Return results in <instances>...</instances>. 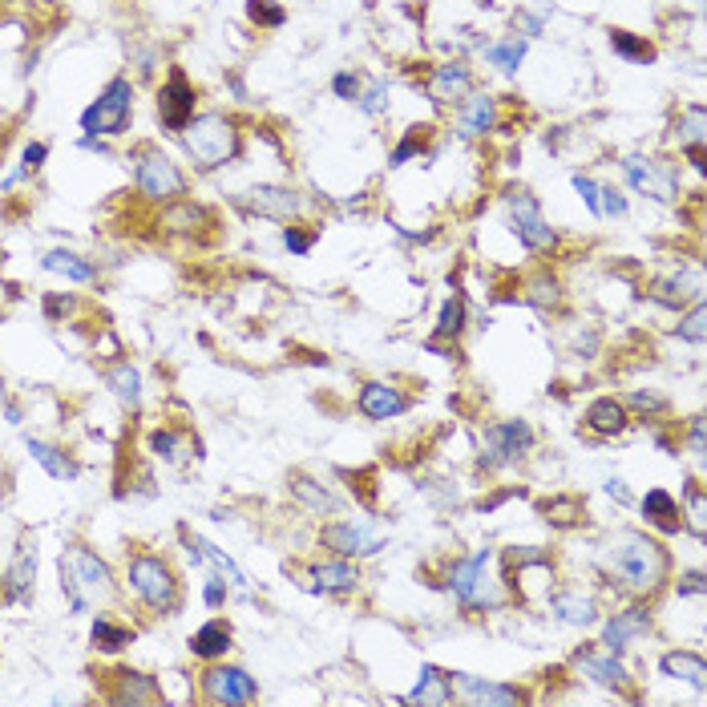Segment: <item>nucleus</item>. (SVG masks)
Instances as JSON below:
<instances>
[{
  "label": "nucleus",
  "instance_id": "obj_9",
  "mask_svg": "<svg viewBox=\"0 0 707 707\" xmlns=\"http://www.w3.org/2000/svg\"><path fill=\"white\" fill-rule=\"evenodd\" d=\"M202 695H207V703H219V707H239L259 695V683L243 667H211L202 675Z\"/></svg>",
  "mask_w": 707,
  "mask_h": 707
},
{
  "label": "nucleus",
  "instance_id": "obj_58",
  "mask_svg": "<svg viewBox=\"0 0 707 707\" xmlns=\"http://www.w3.org/2000/svg\"><path fill=\"white\" fill-rule=\"evenodd\" d=\"M606 493H611V497H619V501H631V493H627V485H623L619 477H611V481H606Z\"/></svg>",
  "mask_w": 707,
  "mask_h": 707
},
{
  "label": "nucleus",
  "instance_id": "obj_31",
  "mask_svg": "<svg viewBox=\"0 0 707 707\" xmlns=\"http://www.w3.org/2000/svg\"><path fill=\"white\" fill-rule=\"evenodd\" d=\"M360 582V570L348 562H320L312 570V586L316 590H352Z\"/></svg>",
  "mask_w": 707,
  "mask_h": 707
},
{
  "label": "nucleus",
  "instance_id": "obj_56",
  "mask_svg": "<svg viewBox=\"0 0 707 707\" xmlns=\"http://www.w3.org/2000/svg\"><path fill=\"white\" fill-rule=\"evenodd\" d=\"M699 590H703V574H699V570H691V574L679 582V594H699Z\"/></svg>",
  "mask_w": 707,
  "mask_h": 707
},
{
  "label": "nucleus",
  "instance_id": "obj_16",
  "mask_svg": "<svg viewBox=\"0 0 707 707\" xmlns=\"http://www.w3.org/2000/svg\"><path fill=\"white\" fill-rule=\"evenodd\" d=\"M461 691L465 703H522L526 695L518 687H501V683H489V679H477V675H449Z\"/></svg>",
  "mask_w": 707,
  "mask_h": 707
},
{
  "label": "nucleus",
  "instance_id": "obj_50",
  "mask_svg": "<svg viewBox=\"0 0 707 707\" xmlns=\"http://www.w3.org/2000/svg\"><path fill=\"white\" fill-rule=\"evenodd\" d=\"M421 146H425V134H421V126H413V134H409V138H404V142H400V146L392 150V166L409 162V158H413V154H417Z\"/></svg>",
  "mask_w": 707,
  "mask_h": 707
},
{
  "label": "nucleus",
  "instance_id": "obj_17",
  "mask_svg": "<svg viewBox=\"0 0 707 707\" xmlns=\"http://www.w3.org/2000/svg\"><path fill=\"white\" fill-rule=\"evenodd\" d=\"M643 518H647L655 530H663V534H679V530H683V510H679V501H675L667 489H651V493L643 497Z\"/></svg>",
  "mask_w": 707,
  "mask_h": 707
},
{
  "label": "nucleus",
  "instance_id": "obj_55",
  "mask_svg": "<svg viewBox=\"0 0 707 707\" xmlns=\"http://www.w3.org/2000/svg\"><path fill=\"white\" fill-rule=\"evenodd\" d=\"M202 598H207V606H219V602L227 598V582H223V578H211L207 590H202Z\"/></svg>",
  "mask_w": 707,
  "mask_h": 707
},
{
  "label": "nucleus",
  "instance_id": "obj_45",
  "mask_svg": "<svg viewBox=\"0 0 707 707\" xmlns=\"http://www.w3.org/2000/svg\"><path fill=\"white\" fill-rule=\"evenodd\" d=\"M558 299H562V295H558V283H554V279L542 275V279L530 283V303H538V308H558Z\"/></svg>",
  "mask_w": 707,
  "mask_h": 707
},
{
  "label": "nucleus",
  "instance_id": "obj_48",
  "mask_svg": "<svg viewBox=\"0 0 707 707\" xmlns=\"http://www.w3.org/2000/svg\"><path fill=\"white\" fill-rule=\"evenodd\" d=\"M679 134L691 142V146H703V106H691L687 118L679 122Z\"/></svg>",
  "mask_w": 707,
  "mask_h": 707
},
{
  "label": "nucleus",
  "instance_id": "obj_4",
  "mask_svg": "<svg viewBox=\"0 0 707 707\" xmlns=\"http://www.w3.org/2000/svg\"><path fill=\"white\" fill-rule=\"evenodd\" d=\"M182 134H186V150H190V158H194L202 170L223 166V162L235 158V150H239V134H235V126H231L223 114L190 118V126H186Z\"/></svg>",
  "mask_w": 707,
  "mask_h": 707
},
{
  "label": "nucleus",
  "instance_id": "obj_27",
  "mask_svg": "<svg viewBox=\"0 0 707 707\" xmlns=\"http://www.w3.org/2000/svg\"><path fill=\"white\" fill-rule=\"evenodd\" d=\"M550 611H554L562 623H570V627H590V623L598 619L594 602L582 598V594H574V590H558V594L550 598Z\"/></svg>",
  "mask_w": 707,
  "mask_h": 707
},
{
  "label": "nucleus",
  "instance_id": "obj_38",
  "mask_svg": "<svg viewBox=\"0 0 707 707\" xmlns=\"http://www.w3.org/2000/svg\"><path fill=\"white\" fill-rule=\"evenodd\" d=\"M465 328V299L461 295H449L445 308H441V320H437V340H449Z\"/></svg>",
  "mask_w": 707,
  "mask_h": 707
},
{
  "label": "nucleus",
  "instance_id": "obj_6",
  "mask_svg": "<svg viewBox=\"0 0 707 707\" xmlns=\"http://www.w3.org/2000/svg\"><path fill=\"white\" fill-rule=\"evenodd\" d=\"M138 190H142L146 198H154V202H174V198H182L186 178H182V170H178L166 154L142 150V154H138Z\"/></svg>",
  "mask_w": 707,
  "mask_h": 707
},
{
  "label": "nucleus",
  "instance_id": "obj_53",
  "mask_svg": "<svg viewBox=\"0 0 707 707\" xmlns=\"http://www.w3.org/2000/svg\"><path fill=\"white\" fill-rule=\"evenodd\" d=\"M332 89L344 97V101H356L360 97V81L352 77V73H336V81H332Z\"/></svg>",
  "mask_w": 707,
  "mask_h": 707
},
{
  "label": "nucleus",
  "instance_id": "obj_54",
  "mask_svg": "<svg viewBox=\"0 0 707 707\" xmlns=\"http://www.w3.org/2000/svg\"><path fill=\"white\" fill-rule=\"evenodd\" d=\"M49 158V146H41V142H33V146H25V174H33V170H41V162Z\"/></svg>",
  "mask_w": 707,
  "mask_h": 707
},
{
  "label": "nucleus",
  "instance_id": "obj_15",
  "mask_svg": "<svg viewBox=\"0 0 707 707\" xmlns=\"http://www.w3.org/2000/svg\"><path fill=\"white\" fill-rule=\"evenodd\" d=\"M404 409H409V396H404L396 384H384V380L364 384V392H360V413L364 417L388 421V417H400Z\"/></svg>",
  "mask_w": 707,
  "mask_h": 707
},
{
  "label": "nucleus",
  "instance_id": "obj_3",
  "mask_svg": "<svg viewBox=\"0 0 707 707\" xmlns=\"http://www.w3.org/2000/svg\"><path fill=\"white\" fill-rule=\"evenodd\" d=\"M130 110H134V85L130 77H114L93 106L81 114L85 138H118L130 130Z\"/></svg>",
  "mask_w": 707,
  "mask_h": 707
},
{
  "label": "nucleus",
  "instance_id": "obj_49",
  "mask_svg": "<svg viewBox=\"0 0 707 707\" xmlns=\"http://www.w3.org/2000/svg\"><path fill=\"white\" fill-rule=\"evenodd\" d=\"M312 243H316L312 231H299V227H287V231H283V247H287L291 255H308Z\"/></svg>",
  "mask_w": 707,
  "mask_h": 707
},
{
  "label": "nucleus",
  "instance_id": "obj_32",
  "mask_svg": "<svg viewBox=\"0 0 707 707\" xmlns=\"http://www.w3.org/2000/svg\"><path fill=\"white\" fill-rule=\"evenodd\" d=\"M106 380H110V388L118 392V400L126 404V409H138L142 404V376H138L134 364H114Z\"/></svg>",
  "mask_w": 707,
  "mask_h": 707
},
{
  "label": "nucleus",
  "instance_id": "obj_14",
  "mask_svg": "<svg viewBox=\"0 0 707 707\" xmlns=\"http://www.w3.org/2000/svg\"><path fill=\"white\" fill-rule=\"evenodd\" d=\"M623 170H627V178H631L635 190H643V194H651V198H659V202H671V198H675V174H671V170H659V162L627 158Z\"/></svg>",
  "mask_w": 707,
  "mask_h": 707
},
{
  "label": "nucleus",
  "instance_id": "obj_7",
  "mask_svg": "<svg viewBox=\"0 0 707 707\" xmlns=\"http://www.w3.org/2000/svg\"><path fill=\"white\" fill-rule=\"evenodd\" d=\"M534 445V429L526 421H501L485 433V445H481V465L485 469H497L505 461H518L526 457V449Z\"/></svg>",
  "mask_w": 707,
  "mask_h": 707
},
{
  "label": "nucleus",
  "instance_id": "obj_42",
  "mask_svg": "<svg viewBox=\"0 0 707 707\" xmlns=\"http://www.w3.org/2000/svg\"><path fill=\"white\" fill-rule=\"evenodd\" d=\"M247 17H251L259 29H279V25L287 21V13H283L279 5H271V0H251V5H247Z\"/></svg>",
  "mask_w": 707,
  "mask_h": 707
},
{
  "label": "nucleus",
  "instance_id": "obj_20",
  "mask_svg": "<svg viewBox=\"0 0 707 707\" xmlns=\"http://www.w3.org/2000/svg\"><path fill=\"white\" fill-rule=\"evenodd\" d=\"M247 207L267 215V219H291L299 211V198L291 190H283V186H259V190L247 194Z\"/></svg>",
  "mask_w": 707,
  "mask_h": 707
},
{
  "label": "nucleus",
  "instance_id": "obj_11",
  "mask_svg": "<svg viewBox=\"0 0 707 707\" xmlns=\"http://www.w3.org/2000/svg\"><path fill=\"white\" fill-rule=\"evenodd\" d=\"M324 546H332L336 554L344 558H364V554H376L384 546V534L372 526V522H340V526H324Z\"/></svg>",
  "mask_w": 707,
  "mask_h": 707
},
{
  "label": "nucleus",
  "instance_id": "obj_47",
  "mask_svg": "<svg viewBox=\"0 0 707 707\" xmlns=\"http://www.w3.org/2000/svg\"><path fill=\"white\" fill-rule=\"evenodd\" d=\"M598 215H627V198L615 186H598Z\"/></svg>",
  "mask_w": 707,
  "mask_h": 707
},
{
  "label": "nucleus",
  "instance_id": "obj_51",
  "mask_svg": "<svg viewBox=\"0 0 707 707\" xmlns=\"http://www.w3.org/2000/svg\"><path fill=\"white\" fill-rule=\"evenodd\" d=\"M574 190L582 194V202L590 207V215H598V186H594L586 174H578V178H574Z\"/></svg>",
  "mask_w": 707,
  "mask_h": 707
},
{
  "label": "nucleus",
  "instance_id": "obj_33",
  "mask_svg": "<svg viewBox=\"0 0 707 707\" xmlns=\"http://www.w3.org/2000/svg\"><path fill=\"white\" fill-rule=\"evenodd\" d=\"M45 271L65 275V279H73V283H89V279L97 275L93 263H85V259L73 255V251H49V255H45Z\"/></svg>",
  "mask_w": 707,
  "mask_h": 707
},
{
  "label": "nucleus",
  "instance_id": "obj_19",
  "mask_svg": "<svg viewBox=\"0 0 707 707\" xmlns=\"http://www.w3.org/2000/svg\"><path fill=\"white\" fill-rule=\"evenodd\" d=\"M574 663H578L594 683L615 687V691H627V679H631V675H627V667H623L615 655H606V659H602V655H594V651H578Z\"/></svg>",
  "mask_w": 707,
  "mask_h": 707
},
{
  "label": "nucleus",
  "instance_id": "obj_43",
  "mask_svg": "<svg viewBox=\"0 0 707 707\" xmlns=\"http://www.w3.org/2000/svg\"><path fill=\"white\" fill-rule=\"evenodd\" d=\"M360 106H364V114L380 118V114L388 110V85H384V81H372V85L364 89V97H360Z\"/></svg>",
  "mask_w": 707,
  "mask_h": 707
},
{
  "label": "nucleus",
  "instance_id": "obj_36",
  "mask_svg": "<svg viewBox=\"0 0 707 707\" xmlns=\"http://www.w3.org/2000/svg\"><path fill=\"white\" fill-rule=\"evenodd\" d=\"M647 295L655 303H663V308H683V299H699V291H687L683 279H659V283H651Z\"/></svg>",
  "mask_w": 707,
  "mask_h": 707
},
{
  "label": "nucleus",
  "instance_id": "obj_13",
  "mask_svg": "<svg viewBox=\"0 0 707 707\" xmlns=\"http://www.w3.org/2000/svg\"><path fill=\"white\" fill-rule=\"evenodd\" d=\"M647 631H651V611H643V606H631V611H623V615H615L611 623H606L602 647L611 651V655H623L627 643L639 639V635H647Z\"/></svg>",
  "mask_w": 707,
  "mask_h": 707
},
{
  "label": "nucleus",
  "instance_id": "obj_34",
  "mask_svg": "<svg viewBox=\"0 0 707 707\" xmlns=\"http://www.w3.org/2000/svg\"><path fill=\"white\" fill-rule=\"evenodd\" d=\"M291 493L303 501V505H308V510H316L320 518L324 514H336L340 510V501L328 493V489H320L316 481H308V477H291Z\"/></svg>",
  "mask_w": 707,
  "mask_h": 707
},
{
  "label": "nucleus",
  "instance_id": "obj_57",
  "mask_svg": "<svg viewBox=\"0 0 707 707\" xmlns=\"http://www.w3.org/2000/svg\"><path fill=\"white\" fill-rule=\"evenodd\" d=\"M691 449H695V457H703V417L691 421Z\"/></svg>",
  "mask_w": 707,
  "mask_h": 707
},
{
  "label": "nucleus",
  "instance_id": "obj_2",
  "mask_svg": "<svg viewBox=\"0 0 707 707\" xmlns=\"http://www.w3.org/2000/svg\"><path fill=\"white\" fill-rule=\"evenodd\" d=\"M61 590L69 594V606L81 615L89 602L114 594L110 566L101 562L97 554H89V550L77 546V550H69V558H61Z\"/></svg>",
  "mask_w": 707,
  "mask_h": 707
},
{
  "label": "nucleus",
  "instance_id": "obj_28",
  "mask_svg": "<svg viewBox=\"0 0 707 707\" xmlns=\"http://www.w3.org/2000/svg\"><path fill=\"white\" fill-rule=\"evenodd\" d=\"M659 667H663V675H671V679H687L695 691H703V683H707V667H703V659L691 655V651H667V655L659 659Z\"/></svg>",
  "mask_w": 707,
  "mask_h": 707
},
{
  "label": "nucleus",
  "instance_id": "obj_39",
  "mask_svg": "<svg viewBox=\"0 0 707 707\" xmlns=\"http://www.w3.org/2000/svg\"><path fill=\"white\" fill-rule=\"evenodd\" d=\"M130 643V631L126 627H114L110 619H97L93 623V647L97 651H122Z\"/></svg>",
  "mask_w": 707,
  "mask_h": 707
},
{
  "label": "nucleus",
  "instance_id": "obj_12",
  "mask_svg": "<svg viewBox=\"0 0 707 707\" xmlns=\"http://www.w3.org/2000/svg\"><path fill=\"white\" fill-rule=\"evenodd\" d=\"M158 114H162V126L170 134H182L190 126V118H194V85L178 69L170 73V81L158 93Z\"/></svg>",
  "mask_w": 707,
  "mask_h": 707
},
{
  "label": "nucleus",
  "instance_id": "obj_35",
  "mask_svg": "<svg viewBox=\"0 0 707 707\" xmlns=\"http://www.w3.org/2000/svg\"><path fill=\"white\" fill-rule=\"evenodd\" d=\"M202 223H207V211L190 207V202H178V198H174V207L162 215V227H166V231H194V227H202Z\"/></svg>",
  "mask_w": 707,
  "mask_h": 707
},
{
  "label": "nucleus",
  "instance_id": "obj_23",
  "mask_svg": "<svg viewBox=\"0 0 707 707\" xmlns=\"http://www.w3.org/2000/svg\"><path fill=\"white\" fill-rule=\"evenodd\" d=\"M182 542L194 550V558H198V562H211L227 586H235V590H247V578H243V570H239V566H235V562H231L223 550H215L211 542H202V538H190L186 530H182Z\"/></svg>",
  "mask_w": 707,
  "mask_h": 707
},
{
  "label": "nucleus",
  "instance_id": "obj_24",
  "mask_svg": "<svg viewBox=\"0 0 707 707\" xmlns=\"http://www.w3.org/2000/svg\"><path fill=\"white\" fill-rule=\"evenodd\" d=\"M493 122H497V101L489 93H473L465 106H461V134L481 138V134L493 130Z\"/></svg>",
  "mask_w": 707,
  "mask_h": 707
},
{
  "label": "nucleus",
  "instance_id": "obj_21",
  "mask_svg": "<svg viewBox=\"0 0 707 707\" xmlns=\"http://www.w3.org/2000/svg\"><path fill=\"white\" fill-rule=\"evenodd\" d=\"M469 85H473L469 65L449 61V65H437V73L429 81V93H433V101H461L469 93Z\"/></svg>",
  "mask_w": 707,
  "mask_h": 707
},
{
  "label": "nucleus",
  "instance_id": "obj_22",
  "mask_svg": "<svg viewBox=\"0 0 707 707\" xmlns=\"http://www.w3.org/2000/svg\"><path fill=\"white\" fill-rule=\"evenodd\" d=\"M33 578H37V542H25L21 546V554H17V562H13V570H9V602H29V594H33Z\"/></svg>",
  "mask_w": 707,
  "mask_h": 707
},
{
  "label": "nucleus",
  "instance_id": "obj_52",
  "mask_svg": "<svg viewBox=\"0 0 707 707\" xmlns=\"http://www.w3.org/2000/svg\"><path fill=\"white\" fill-rule=\"evenodd\" d=\"M631 404H635V409H647V413H663L667 409V400L655 396V392H631Z\"/></svg>",
  "mask_w": 707,
  "mask_h": 707
},
{
  "label": "nucleus",
  "instance_id": "obj_29",
  "mask_svg": "<svg viewBox=\"0 0 707 707\" xmlns=\"http://www.w3.org/2000/svg\"><path fill=\"white\" fill-rule=\"evenodd\" d=\"M110 699L138 707V703H158L162 691L154 687V679H146V675H138V671H122V675H118V691H114Z\"/></svg>",
  "mask_w": 707,
  "mask_h": 707
},
{
  "label": "nucleus",
  "instance_id": "obj_46",
  "mask_svg": "<svg viewBox=\"0 0 707 707\" xmlns=\"http://www.w3.org/2000/svg\"><path fill=\"white\" fill-rule=\"evenodd\" d=\"M150 445H154V453L166 457V461H178V457H182V437L170 433V429H158V433L150 437Z\"/></svg>",
  "mask_w": 707,
  "mask_h": 707
},
{
  "label": "nucleus",
  "instance_id": "obj_30",
  "mask_svg": "<svg viewBox=\"0 0 707 707\" xmlns=\"http://www.w3.org/2000/svg\"><path fill=\"white\" fill-rule=\"evenodd\" d=\"M29 453H33V461L49 473V477H57V481H69V477H77V465L57 449V445H49V441H37V437H29Z\"/></svg>",
  "mask_w": 707,
  "mask_h": 707
},
{
  "label": "nucleus",
  "instance_id": "obj_10",
  "mask_svg": "<svg viewBox=\"0 0 707 707\" xmlns=\"http://www.w3.org/2000/svg\"><path fill=\"white\" fill-rule=\"evenodd\" d=\"M510 211H514V231H518V239L530 247V251H546V247H554L558 243V235L546 227V219H542V211H538V202L530 198V190H510Z\"/></svg>",
  "mask_w": 707,
  "mask_h": 707
},
{
  "label": "nucleus",
  "instance_id": "obj_1",
  "mask_svg": "<svg viewBox=\"0 0 707 707\" xmlns=\"http://www.w3.org/2000/svg\"><path fill=\"white\" fill-rule=\"evenodd\" d=\"M606 562L611 570L639 594H651L663 586L667 578V554L659 542H651L639 530H619L611 542H606Z\"/></svg>",
  "mask_w": 707,
  "mask_h": 707
},
{
  "label": "nucleus",
  "instance_id": "obj_44",
  "mask_svg": "<svg viewBox=\"0 0 707 707\" xmlns=\"http://www.w3.org/2000/svg\"><path fill=\"white\" fill-rule=\"evenodd\" d=\"M703 324H707V316H703V303L695 299L691 316L679 324V340H687V344H703Z\"/></svg>",
  "mask_w": 707,
  "mask_h": 707
},
{
  "label": "nucleus",
  "instance_id": "obj_8",
  "mask_svg": "<svg viewBox=\"0 0 707 707\" xmlns=\"http://www.w3.org/2000/svg\"><path fill=\"white\" fill-rule=\"evenodd\" d=\"M485 570H489V550H477L473 558H465L449 570V586L465 606H493L497 602V590L489 586Z\"/></svg>",
  "mask_w": 707,
  "mask_h": 707
},
{
  "label": "nucleus",
  "instance_id": "obj_40",
  "mask_svg": "<svg viewBox=\"0 0 707 707\" xmlns=\"http://www.w3.org/2000/svg\"><path fill=\"white\" fill-rule=\"evenodd\" d=\"M611 49L623 53L627 61H651V57H655V49H651L647 41H639V37H631V33H623V29L611 33Z\"/></svg>",
  "mask_w": 707,
  "mask_h": 707
},
{
  "label": "nucleus",
  "instance_id": "obj_59",
  "mask_svg": "<svg viewBox=\"0 0 707 707\" xmlns=\"http://www.w3.org/2000/svg\"><path fill=\"white\" fill-rule=\"evenodd\" d=\"M518 25H522V29H526V33L534 37V33L542 29V17H530V13H518Z\"/></svg>",
  "mask_w": 707,
  "mask_h": 707
},
{
  "label": "nucleus",
  "instance_id": "obj_18",
  "mask_svg": "<svg viewBox=\"0 0 707 707\" xmlns=\"http://www.w3.org/2000/svg\"><path fill=\"white\" fill-rule=\"evenodd\" d=\"M586 429L598 433V437H619V433L627 429V409H623V400H615V396L594 400L590 409H586Z\"/></svg>",
  "mask_w": 707,
  "mask_h": 707
},
{
  "label": "nucleus",
  "instance_id": "obj_5",
  "mask_svg": "<svg viewBox=\"0 0 707 707\" xmlns=\"http://www.w3.org/2000/svg\"><path fill=\"white\" fill-rule=\"evenodd\" d=\"M126 574H130V590L146 606H154V611H170V606L178 602V582H174V574H170V566L162 558L138 554V558H130Z\"/></svg>",
  "mask_w": 707,
  "mask_h": 707
},
{
  "label": "nucleus",
  "instance_id": "obj_26",
  "mask_svg": "<svg viewBox=\"0 0 707 707\" xmlns=\"http://www.w3.org/2000/svg\"><path fill=\"white\" fill-rule=\"evenodd\" d=\"M190 651H194L198 659H219V655H227V651H231V627L219 623V619L202 623V627L190 635Z\"/></svg>",
  "mask_w": 707,
  "mask_h": 707
},
{
  "label": "nucleus",
  "instance_id": "obj_37",
  "mask_svg": "<svg viewBox=\"0 0 707 707\" xmlns=\"http://www.w3.org/2000/svg\"><path fill=\"white\" fill-rule=\"evenodd\" d=\"M485 57H489L493 65H501L505 73H514V69L522 65V57H526V41H522V37H510V41H501V45H489Z\"/></svg>",
  "mask_w": 707,
  "mask_h": 707
},
{
  "label": "nucleus",
  "instance_id": "obj_41",
  "mask_svg": "<svg viewBox=\"0 0 707 707\" xmlns=\"http://www.w3.org/2000/svg\"><path fill=\"white\" fill-rule=\"evenodd\" d=\"M542 514H546L554 526H574L582 510H578V501H574V497H554V501L542 505Z\"/></svg>",
  "mask_w": 707,
  "mask_h": 707
},
{
  "label": "nucleus",
  "instance_id": "obj_25",
  "mask_svg": "<svg viewBox=\"0 0 707 707\" xmlns=\"http://www.w3.org/2000/svg\"><path fill=\"white\" fill-rule=\"evenodd\" d=\"M453 699V679L449 675H441L433 663L429 667H421V683L404 695V703H437V707H445Z\"/></svg>",
  "mask_w": 707,
  "mask_h": 707
}]
</instances>
